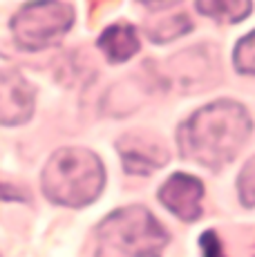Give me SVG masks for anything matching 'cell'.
Here are the masks:
<instances>
[{
	"label": "cell",
	"mask_w": 255,
	"mask_h": 257,
	"mask_svg": "<svg viewBox=\"0 0 255 257\" xmlns=\"http://www.w3.org/2000/svg\"><path fill=\"white\" fill-rule=\"evenodd\" d=\"M251 132V118L242 105L219 101L195 112L179 130L181 155L208 168L228 164Z\"/></svg>",
	"instance_id": "cell-1"
},
{
	"label": "cell",
	"mask_w": 255,
	"mask_h": 257,
	"mask_svg": "<svg viewBox=\"0 0 255 257\" xmlns=\"http://www.w3.org/2000/svg\"><path fill=\"white\" fill-rule=\"evenodd\" d=\"M105 172L99 157L83 148H63L43 170V192L63 206H85L99 197Z\"/></svg>",
	"instance_id": "cell-2"
},
{
	"label": "cell",
	"mask_w": 255,
	"mask_h": 257,
	"mask_svg": "<svg viewBox=\"0 0 255 257\" xmlns=\"http://www.w3.org/2000/svg\"><path fill=\"white\" fill-rule=\"evenodd\" d=\"M168 235L148 210H116L99 226L96 257H161Z\"/></svg>",
	"instance_id": "cell-3"
},
{
	"label": "cell",
	"mask_w": 255,
	"mask_h": 257,
	"mask_svg": "<svg viewBox=\"0 0 255 257\" xmlns=\"http://www.w3.org/2000/svg\"><path fill=\"white\" fill-rule=\"evenodd\" d=\"M74 12L65 3H38L25 5L14 16L12 32L23 49H43L56 43L72 27Z\"/></svg>",
	"instance_id": "cell-4"
},
{
	"label": "cell",
	"mask_w": 255,
	"mask_h": 257,
	"mask_svg": "<svg viewBox=\"0 0 255 257\" xmlns=\"http://www.w3.org/2000/svg\"><path fill=\"white\" fill-rule=\"evenodd\" d=\"M34 112V90L16 72L0 70V125H21Z\"/></svg>",
	"instance_id": "cell-5"
},
{
	"label": "cell",
	"mask_w": 255,
	"mask_h": 257,
	"mask_svg": "<svg viewBox=\"0 0 255 257\" xmlns=\"http://www.w3.org/2000/svg\"><path fill=\"white\" fill-rule=\"evenodd\" d=\"M159 199L179 219L195 221L202 215L204 186L190 175H173L159 190Z\"/></svg>",
	"instance_id": "cell-6"
},
{
	"label": "cell",
	"mask_w": 255,
	"mask_h": 257,
	"mask_svg": "<svg viewBox=\"0 0 255 257\" xmlns=\"http://www.w3.org/2000/svg\"><path fill=\"white\" fill-rule=\"evenodd\" d=\"M119 152L123 157V166L128 172L135 175H148L168 161V152L161 143H155L144 137L130 135L119 141Z\"/></svg>",
	"instance_id": "cell-7"
},
{
	"label": "cell",
	"mask_w": 255,
	"mask_h": 257,
	"mask_svg": "<svg viewBox=\"0 0 255 257\" xmlns=\"http://www.w3.org/2000/svg\"><path fill=\"white\" fill-rule=\"evenodd\" d=\"M99 47L105 52L107 61L123 63L137 54V49H139V38H137L135 29H132L130 25L119 23L103 32V36L99 38Z\"/></svg>",
	"instance_id": "cell-8"
},
{
	"label": "cell",
	"mask_w": 255,
	"mask_h": 257,
	"mask_svg": "<svg viewBox=\"0 0 255 257\" xmlns=\"http://www.w3.org/2000/svg\"><path fill=\"white\" fill-rule=\"evenodd\" d=\"M197 9L202 14H208L215 21H226V23H237L244 21L251 12V3L244 0H222V3H197Z\"/></svg>",
	"instance_id": "cell-9"
},
{
	"label": "cell",
	"mask_w": 255,
	"mask_h": 257,
	"mask_svg": "<svg viewBox=\"0 0 255 257\" xmlns=\"http://www.w3.org/2000/svg\"><path fill=\"white\" fill-rule=\"evenodd\" d=\"M146 29H148V38H153L155 43H166L181 36L184 32H188L190 23L188 16L177 14V16H170L168 21H157L155 25H146Z\"/></svg>",
	"instance_id": "cell-10"
},
{
	"label": "cell",
	"mask_w": 255,
	"mask_h": 257,
	"mask_svg": "<svg viewBox=\"0 0 255 257\" xmlns=\"http://www.w3.org/2000/svg\"><path fill=\"white\" fill-rule=\"evenodd\" d=\"M235 65L242 74H255V32L244 36L235 47Z\"/></svg>",
	"instance_id": "cell-11"
},
{
	"label": "cell",
	"mask_w": 255,
	"mask_h": 257,
	"mask_svg": "<svg viewBox=\"0 0 255 257\" xmlns=\"http://www.w3.org/2000/svg\"><path fill=\"white\" fill-rule=\"evenodd\" d=\"M237 190L244 206H255V157L244 166L237 181Z\"/></svg>",
	"instance_id": "cell-12"
},
{
	"label": "cell",
	"mask_w": 255,
	"mask_h": 257,
	"mask_svg": "<svg viewBox=\"0 0 255 257\" xmlns=\"http://www.w3.org/2000/svg\"><path fill=\"white\" fill-rule=\"evenodd\" d=\"M202 248H204V257H224L222 244H219L217 235H215L213 230L204 233V237H202Z\"/></svg>",
	"instance_id": "cell-13"
}]
</instances>
